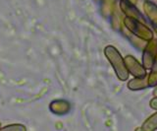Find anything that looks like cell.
<instances>
[{"label": "cell", "instance_id": "obj_1", "mask_svg": "<svg viewBox=\"0 0 157 131\" xmlns=\"http://www.w3.org/2000/svg\"><path fill=\"white\" fill-rule=\"evenodd\" d=\"M104 54L111 64L113 70H114L118 79L122 82H125L129 79V72L127 70V67L125 64V60L119 50L113 46H107L104 48Z\"/></svg>", "mask_w": 157, "mask_h": 131}, {"label": "cell", "instance_id": "obj_2", "mask_svg": "<svg viewBox=\"0 0 157 131\" xmlns=\"http://www.w3.org/2000/svg\"><path fill=\"white\" fill-rule=\"evenodd\" d=\"M123 25L129 32L145 42H149L154 37L153 32L144 23L135 20V19L125 17L123 19Z\"/></svg>", "mask_w": 157, "mask_h": 131}, {"label": "cell", "instance_id": "obj_3", "mask_svg": "<svg viewBox=\"0 0 157 131\" xmlns=\"http://www.w3.org/2000/svg\"><path fill=\"white\" fill-rule=\"evenodd\" d=\"M157 56V38H152L146 42L144 48L142 50V65L144 68L150 69Z\"/></svg>", "mask_w": 157, "mask_h": 131}, {"label": "cell", "instance_id": "obj_4", "mask_svg": "<svg viewBox=\"0 0 157 131\" xmlns=\"http://www.w3.org/2000/svg\"><path fill=\"white\" fill-rule=\"evenodd\" d=\"M119 6H120V11L122 12V14H124L125 17L135 19V20H137L144 24L146 23L144 14L136 8V4H132L129 1H126V0H122V1H120Z\"/></svg>", "mask_w": 157, "mask_h": 131}, {"label": "cell", "instance_id": "obj_5", "mask_svg": "<svg viewBox=\"0 0 157 131\" xmlns=\"http://www.w3.org/2000/svg\"><path fill=\"white\" fill-rule=\"evenodd\" d=\"M125 64L127 67V70L129 72V74H131L134 77H142L147 74L146 69L144 68V66L136 59L135 56L132 55H127L125 58Z\"/></svg>", "mask_w": 157, "mask_h": 131}, {"label": "cell", "instance_id": "obj_6", "mask_svg": "<svg viewBox=\"0 0 157 131\" xmlns=\"http://www.w3.org/2000/svg\"><path fill=\"white\" fill-rule=\"evenodd\" d=\"M128 89L131 91H141L149 88L148 84V74L142 77H134L128 82Z\"/></svg>", "mask_w": 157, "mask_h": 131}, {"label": "cell", "instance_id": "obj_7", "mask_svg": "<svg viewBox=\"0 0 157 131\" xmlns=\"http://www.w3.org/2000/svg\"><path fill=\"white\" fill-rule=\"evenodd\" d=\"M144 11L147 19L149 20L151 26H157V5L150 1L146 0L144 3Z\"/></svg>", "mask_w": 157, "mask_h": 131}, {"label": "cell", "instance_id": "obj_8", "mask_svg": "<svg viewBox=\"0 0 157 131\" xmlns=\"http://www.w3.org/2000/svg\"><path fill=\"white\" fill-rule=\"evenodd\" d=\"M49 108H50V110L53 113L62 115V114H66L69 113V110H70V104L66 101L58 100V101H52Z\"/></svg>", "mask_w": 157, "mask_h": 131}, {"label": "cell", "instance_id": "obj_9", "mask_svg": "<svg viewBox=\"0 0 157 131\" xmlns=\"http://www.w3.org/2000/svg\"><path fill=\"white\" fill-rule=\"evenodd\" d=\"M121 31L122 33L124 34V36L131 42V43L132 46H134L135 47H136L137 50H142L144 48L145 45H146V42L144 40H141V38H137L136 36H135L134 34H132L131 32H129L127 30V29L124 27V25L122 24V26H121Z\"/></svg>", "mask_w": 157, "mask_h": 131}, {"label": "cell", "instance_id": "obj_10", "mask_svg": "<svg viewBox=\"0 0 157 131\" xmlns=\"http://www.w3.org/2000/svg\"><path fill=\"white\" fill-rule=\"evenodd\" d=\"M140 130L142 131H154L157 130V110L156 113L150 115L144 123H142Z\"/></svg>", "mask_w": 157, "mask_h": 131}, {"label": "cell", "instance_id": "obj_11", "mask_svg": "<svg viewBox=\"0 0 157 131\" xmlns=\"http://www.w3.org/2000/svg\"><path fill=\"white\" fill-rule=\"evenodd\" d=\"M148 84H149V88L150 87H155L157 85V56L155 58V60L152 64L150 72L148 74Z\"/></svg>", "mask_w": 157, "mask_h": 131}, {"label": "cell", "instance_id": "obj_12", "mask_svg": "<svg viewBox=\"0 0 157 131\" xmlns=\"http://www.w3.org/2000/svg\"><path fill=\"white\" fill-rule=\"evenodd\" d=\"M2 131H26L27 127L23 124H9L1 127Z\"/></svg>", "mask_w": 157, "mask_h": 131}, {"label": "cell", "instance_id": "obj_13", "mask_svg": "<svg viewBox=\"0 0 157 131\" xmlns=\"http://www.w3.org/2000/svg\"><path fill=\"white\" fill-rule=\"evenodd\" d=\"M149 105H150V108H151L152 109L157 110V97H154V98L150 101Z\"/></svg>", "mask_w": 157, "mask_h": 131}, {"label": "cell", "instance_id": "obj_14", "mask_svg": "<svg viewBox=\"0 0 157 131\" xmlns=\"http://www.w3.org/2000/svg\"><path fill=\"white\" fill-rule=\"evenodd\" d=\"M153 88H154V90H153V92H152V94H153L154 97H157V85L155 87H153Z\"/></svg>", "mask_w": 157, "mask_h": 131}, {"label": "cell", "instance_id": "obj_15", "mask_svg": "<svg viewBox=\"0 0 157 131\" xmlns=\"http://www.w3.org/2000/svg\"><path fill=\"white\" fill-rule=\"evenodd\" d=\"M120 1H122V0H120ZM126 1H129L132 4H136L137 3V0H126Z\"/></svg>", "mask_w": 157, "mask_h": 131}, {"label": "cell", "instance_id": "obj_16", "mask_svg": "<svg viewBox=\"0 0 157 131\" xmlns=\"http://www.w3.org/2000/svg\"><path fill=\"white\" fill-rule=\"evenodd\" d=\"M153 27V29H154V31H155V33L157 34V26H152Z\"/></svg>", "mask_w": 157, "mask_h": 131}, {"label": "cell", "instance_id": "obj_17", "mask_svg": "<svg viewBox=\"0 0 157 131\" xmlns=\"http://www.w3.org/2000/svg\"><path fill=\"white\" fill-rule=\"evenodd\" d=\"M1 127H2V126H1V122H0V129H1Z\"/></svg>", "mask_w": 157, "mask_h": 131}, {"label": "cell", "instance_id": "obj_18", "mask_svg": "<svg viewBox=\"0 0 157 131\" xmlns=\"http://www.w3.org/2000/svg\"><path fill=\"white\" fill-rule=\"evenodd\" d=\"M96 1H102V0H96Z\"/></svg>", "mask_w": 157, "mask_h": 131}]
</instances>
